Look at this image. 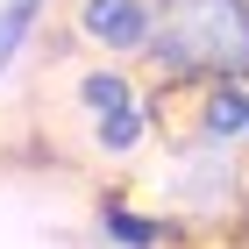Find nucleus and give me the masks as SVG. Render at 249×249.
<instances>
[{
	"mask_svg": "<svg viewBox=\"0 0 249 249\" xmlns=\"http://www.w3.org/2000/svg\"><path fill=\"white\" fill-rule=\"evenodd\" d=\"M142 64L185 93L249 78V0H157V43Z\"/></svg>",
	"mask_w": 249,
	"mask_h": 249,
	"instance_id": "obj_1",
	"label": "nucleus"
},
{
	"mask_svg": "<svg viewBox=\"0 0 249 249\" xmlns=\"http://www.w3.org/2000/svg\"><path fill=\"white\" fill-rule=\"evenodd\" d=\"M78 114H86V128H93V150L100 157H135L142 142H150L157 128V107L150 93H142V78L128 71V64H93V71H78Z\"/></svg>",
	"mask_w": 249,
	"mask_h": 249,
	"instance_id": "obj_2",
	"label": "nucleus"
},
{
	"mask_svg": "<svg viewBox=\"0 0 249 249\" xmlns=\"http://www.w3.org/2000/svg\"><path fill=\"white\" fill-rule=\"evenodd\" d=\"M71 29L86 50H100L107 64L150 57L157 43V0H71Z\"/></svg>",
	"mask_w": 249,
	"mask_h": 249,
	"instance_id": "obj_3",
	"label": "nucleus"
},
{
	"mask_svg": "<svg viewBox=\"0 0 249 249\" xmlns=\"http://www.w3.org/2000/svg\"><path fill=\"white\" fill-rule=\"evenodd\" d=\"M192 135L213 142V150H249V78L199 86V100H192Z\"/></svg>",
	"mask_w": 249,
	"mask_h": 249,
	"instance_id": "obj_4",
	"label": "nucleus"
},
{
	"mask_svg": "<svg viewBox=\"0 0 249 249\" xmlns=\"http://www.w3.org/2000/svg\"><path fill=\"white\" fill-rule=\"evenodd\" d=\"M100 235L114 249H164V242H178V221L142 213V207H128V199H100Z\"/></svg>",
	"mask_w": 249,
	"mask_h": 249,
	"instance_id": "obj_5",
	"label": "nucleus"
},
{
	"mask_svg": "<svg viewBox=\"0 0 249 249\" xmlns=\"http://www.w3.org/2000/svg\"><path fill=\"white\" fill-rule=\"evenodd\" d=\"M43 15H50V0H0V78L21 64V50L36 43Z\"/></svg>",
	"mask_w": 249,
	"mask_h": 249,
	"instance_id": "obj_6",
	"label": "nucleus"
}]
</instances>
